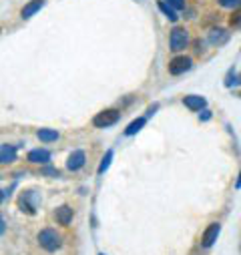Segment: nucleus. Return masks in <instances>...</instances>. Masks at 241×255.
Here are the masks:
<instances>
[{
  "instance_id": "obj_9",
  "label": "nucleus",
  "mask_w": 241,
  "mask_h": 255,
  "mask_svg": "<svg viewBox=\"0 0 241 255\" xmlns=\"http://www.w3.org/2000/svg\"><path fill=\"white\" fill-rule=\"evenodd\" d=\"M42 6H44V0H30V2L22 8L20 14H22V18H30V16H34Z\"/></svg>"
},
{
  "instance_id": "obj_10",
  "label": "nucleus",
  "mask_w": 241,
  "mask_h": 255,
  "mask_svg": "<svg viewBox=\"0 0 241 255\" xmlns=\"http://www.w3.org/2000/svg\"><path fill=\"white\" fill-rule=\"evenodd\" d=\"M183 103H185V107L191 109V111H201V109H205V99H203V97H197V95L185 97Z\"/></svg>"
},
{
  "instance_id": "obj_20",
  "label": "nucleus",
  "mask_w": 241,
  "mask_h": 255,
  "mask_svg": "<svg viewBox=\"0 0 241 255\" xmlns=\"http://www.w3.org/2000/svg\"><path fill=\"white\" fill-rule=\"evenodd\" d=\"M229 22H231V26H241V8L233 12V16H231Z\"/></svg>"
},
{
  "instance_id": "obj_24",
  "label": "nucleus",
  "mask_w": 241,
  "mask_h": 255,
  "mask_svg": "<svg viewBox=\"0 0 241 255\" xmlns=\"http://www.w3.org/2000/svg\"><path fill=\"white\" fill-rule=\"evenodd\" d=\"M237 187H241V171H239V179H237Z\"/></svg>"
},
{
  "instance_id": "obj_6",
  "label": "nucleus",
  "mask_w": 241,
  "mask_h": 255,
  "mask_svg": "<svg viewBox=\"0 0 241 255\" xmlns=\"http://www.w3.org/2000/svg\"><path fill=\"white\" fill-rule=\"evenodd\" d=\"M85 161H87L85 151H75V153L69 157V161H67V169H69V171H79V169L85 165Z\"/></svg>"
},
{
  "instance_id": "obj_5",
  "label": "nucleus",
  "mask_w": 241,
  "mask_h": 255,
  "mask_svg": "<svg viewBox=\"0 0 241 255\" xmlns=\"http://www.w3.org/2000/svg\"><path fill=\"white\" fill-rule=\"evenodd\" d=\"M219 231H221V225H219V223H211V225L205 229V233H203V239H201L203 247H211V245L217 241Z\"/></svg>"
},
{
  "instance_id": "obj_11",
  "label": "nucleus",
  "mask_w": 241,
  "mask_h": 255,
  "mask_svg": "<svg viewBox=\"0 0 241 255\" xmlns=\"http://www.w3.org/2000/svg\"><path fill=\"white\" fill-rule=\"evenodd\" d=\"M28 161L30 163H48L50 161V153L46 151V149H34V151H30L28 153Z\"/></svg>"
},
{
  "instance_id": "obj_17",
  "label": "nucleus",
  "mask_w": 241,
  "mask_h": 255,
  "mask_svg": "<svg viewBox=\"0 0 241 255\" xmlns=\"http://www.w3.org/2000/svg\"><path fill=\"white\" fill-rule=\"evenodd\" d=\"M111 159H113V151H107V155H105V159H103V163H101V167H99V173H105V171L109 169Z\"/></svg>"
},
{
  "instance_id": "obj_12",
  "label": "nucleus",
  "mask_w": 241,
  "mask_h": 255,
  "mask_svg": "<svg viewBox=\"0 0 241 255\" xmlns=\"http://www.w3.org/2000/svg\"><path fill=\"white\" fill-rule=\"evenodd\" d=\"M38 139H40L42 143H52V141L58 139V133H56L54 129H40V131H38Z\"/></svg>"
},
{
  "instance_id": "obj_19",
  "label": "nucleus",
  "mask_w": 241,
  "mask_h": 255,
  "mask_svg": "<svg viewBox=\"0 0 241 255\" xmlns=\"http://www.w3.org/2000/svg\"><path fill=\"white\" fill-rule=\"evenodd\" d=\"M165 2H167L171 8H175V10L185 8V0H165Z\"/></svg>"
},
{
  "instance_id": "obj_1",
  "label": "nucleus",
  "mask_w": 241,
  "mask_h": 255,
  "mask_svg": "<svg viewBox=\"0 0 241 255\" xmlns=\"http://www.w3.org/2000/svg\"><path fill=\"white\" fill-rule=\"evenodd\" d=\"M38 243L44 251L52 253L56 249H60V245H63V241H60V235L54 231V229H42L38 233Z\"/></svg>"
},
{
  "instance_id": "obj_13",
  "label": "nucleus",
  "mask_w": 241,
  "mask_h": 255,
  "mask_svg": "<svg viewBox=\"0 0 241 255\" xmlns=\"http://www.w3.org/2000/svg\"><path fill=\"white\" fill-rule=\"evenodd\" d=\"M209 40H211L213 44H223V42L227 40V32H225L223 28H215V30H211V34H209Z\"/></svg>"
},
{
  "instance_id": "obj_15",
  "label": "nucleus",
  "mask_w": 241,
  "mask_h": 255,
  "mask_svg": "<svg viewBox=\"0 0 241 255\" xmlns=\"http://www.w3.org/2000/svg\"><path fill=\"white\" fill-rule=\"evenodd\" d=\"M159 8L165 12V16H167L169 20H177V12H175V8H171L167 2H159Z\"/></svg>"
},
{
  "instance_id": "obj_16",
  "label": "nucleus",
  "mask_w": 241,
  "mask_h": 255,
  "mask_svg": "<svg viewBox=\"0 0 241 255\" xmlns=\"http://www.w3.org/2000/svg\"><path fill=\"white\" fill-rule=\"evenodd\" d=\"M20 207H22V211H26V213H34V205H30V201H28V193H24V195L20 197Z\"/></svg>"
},
{
  "instance_id": "obj_3",
  "label": "nucleus",
  "mask_w": 241,
  "mask_h": 255,
  "mask_svg": "<svg viewBox=\"0 0 241 255\" xmlns=\"http://www.w3.org/2000/svg\"><path fill=\"white\" fill-rule=\"evenodd\" d=\"M119 121V111H115V109H109V111H103V113H99L95 119H93V125L95 127H101V129H105V127H111V125H115Z\"/></svg>"
},
{
  "instance_id": "obj_8",
  "label": "nucleus",
  "mask_w": 241,
  "mask_h": 255,
  "mask_svg": "<svg viewBox=\"0 0 241 255\" xmlns=\"http://www.w3.org/2000/svg\"><path fill=\"white\" fill-rule=\"evenodd\" d=\"M14 159H16V147H12V145H2L0 147V165L12 163Z\"/></svg>"
},
{
  "instance_id": "obj_7",
  "label": "nucleus",
  "mask_w": 241,
  "mask_h": 255,
  "mask_svg": "<svg viewBox=\"0 0 241 255\" xmlns=\"http://www.w3.org/2000/svg\"><path fill=\"white\" fill-rule=\"evenodd\" d=\"M54 217H56V221H58L60 225H69V223L73 221V209H71L69 205H63V207L56 209Z\"/></svg>"
},
{
  "instance_id": "obj_25",
  "label": "nucleus",
  "mask_w": 241,
  "mask_h": 255,
  "mask_svg": "<svg viewBox=\"0 0 241 255\" xmlns=\"http://www.w3.org/2000/svg\"><path fill=\"white\" fill-rule=\"evenodd\" d=\"M2 199H4V193H2V191H0V203H2Z\"/></svg>"
},
{
  "instance_id": "obj_18",
  "label": "nucleus",
  "mask_w": 241,
  "mask_h": 255,
  "mask_svg": "<svg viewBox=\"0 0 241 255\" xmlns=\"http://www.w3.org/2000/svg\"><path fill=\"white\" fill-rule=\"evenodd\" d=\"M219 4L225 8H239L241 6V0H219Z\"/></svg>"
},
{
  "instance_id": "obj_23",
  "label": "nucleus",
  "mask_w": 241,
  "mask_h": 255,
  "mask_svg": "<svg viewBox=\"0 0 241 255\" xmlns=\"http://www.w3.org/2000/svg\"><path fill=\"white\" fill-rule=\"evenodd\" d=\"M211 115H209V111H203V115H199V119H203V121H207Z\"/></svg>"
},
{
  "instance_id": "obj_21",
  "label": "nucleus",
  "mask_w": 241,
  "mask_h": 255,
  "mask_svg": "<svg viewBox=\"0 0 241 255\" xmlns=\"http://www.w3.org/2000/svg\"><path fill=\"white\" fill-rule=\"evenodd\" d=\"M42 173H44V175H54V177H58V171H56V169H50V167H46Z\"/></svg>"
},
{
  "instance_id": "obj_4",
  "label": "nucleus",
  "mask_w": 241,
  "mask_h": 255,
  "mask_svg": "<svg viewBox=\"0 0 241 255\" xmlns=\"http://www.w3.org/2000/svg\"><path fill=\"white\" fill-rule=\"evenodd\" d=\"M189 69H191V58H187V56H175L169 62V73L171 75H183Z\"/></svg>"
},
{
  "instance_id": "obj_26",
  "label": "nucleus",
  "mask_w": 241,
  "mask_h": 255,
  "mask_svg": "<svg viewBox=\"0 0 241 255\" xmlns=\"http://www.w3.org/2000/svg\"><path fill=\"white\" fill-rule=\"evenodd\" d=\"M237 83H241V77H239V79H237Z\"/></svg>"
},
{
  "instance_id": "obj_22",
  "label": "nucleus",
  "mask_w": 241,
  "mask_h": 255,
  "mask_svg": "<svg viewBox=\"0 0 241 255\" xmlns=\"http://www.w3.org/2000/svg\"><path fill=\"white\" fill-rule=\"evenodd\" d=\"M4 229H6V223H4V219H2V217H0V235L4 233Z\"/></svg>"
},
{
  "instance_id": "obj_14",
  "label": "nucleus",
  "mask_w": 241,
  "mask_h": 255,
  "mask_svg": "<svg viewBox=\"0 0 241 255\" xmlns=\"http://www.w3.org/2000/svg\"><path fill=\"white\" fill-rule=\"evenodd\" d=\"M145 125V117H141V119H137V121H133L127 129H125V135L127 137H131V135H135V133H139L141 131V127Z\"/></svg>"
},
{
  "instance_id": "obj_2",
  "label": "nucleus",
  "mask_w": 241,
  "mask_h": 255,
  "mask_svg": "<svg viewBox=\"0 0 241 255\" xmlns=\"http://www.w3.org/2000/svg\"><path fill=\"white\" fill-rule=\"evenodd\" d=\"M169 42H171V50H175V52L183 50V48L189 44V34H187V30H185V28H179V26L173 28Z\"/></svg>"
}]
</instances>
